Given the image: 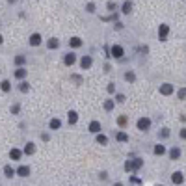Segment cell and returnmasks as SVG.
<instances>
[{
	"label": "cell",
	"instance_id": "cell-1",
	"mask_svg": "<svg viewBox=\"0 0 186 186\" xmlns=\"http://www.w3.org/2000/svg\"><path fill=\"white\" fill-rule=\"evenodd\" d=\"M123 47L121 45H114L112 47V50H110V58H115V60H121L123 58Z\"/></svg>",
	"mask_w": 186,
	"mask_h": 186
},
{
	"label": "cell",
	"instance_id": "cell-2",
	"mask_svg": "<svg viewBox=\"0 0 186 186\" xmlns=\"http://www.w3.org/2000/svg\"><path fill=\"white\" fill-rule=\"evenodd\" d=\"M142 166H143V162L140 160V158H138V160H134V162H130V160H128V162H125V169H127V171H132V169H140Z\"/></svg>",
	"mask_w": 186,
	"mask_h": 186
},
{
	"label": "cell",
	"instance_id": "cell-3",
	"mask_svg": "<svg viewBox=\"0 0 186 186\" xmlns=\"http://www.w3.org/2000/svg\"><path fill=\"white\" fill-rule=\"evenodd\" d=\"M168 34H169V26L168 24H160V28H158V37H160V41H166Z\"/></svg>",
	"mask_w": 186,
	"mask_h": 186
},
{
	"label": "cell",
	"instance_id": "cell-4",
	"mask_svg": "<svg viewBox=\"0 0 186 186\" xmlns=\"http://www.w3.org/2000/svg\"><path fill=\"white\" fill-rule=\"evenodd\" d=\"M149 127H151V119H147V117L138 119V128H140V130H147Z\"/></svg>",
	"mask_w": 186,
	"mask_h": 186
},
{
	"label": "cell",
	"instance_id": "cell-5",
	"mask_svg": "<svg viewBox=\"0 0 186 186\" xmlns=\"http://www.w3.org/2000/svg\"><path fill=\"white\" fill-rule=\"evenodd\" d=\"M65 65H74L77 63V54H73V52H69V54H65Z\"/></svg>",
	"mask_w": 186,
	"mask_h": 186
},
{
	"label": "cell",
	"instance_id": "cell-6",
	"mask_svg": "<svg viewBox=\"0 0 186 186\" xmlns=\"http://www.w3.org/2000/svg\"><path fill=\"white\" fill-rule=\"evenodd\" d=\"M91 63H93L91 56H84V58L80 60V65H82V69H89V67H91Z\"/></svg>",
	"mask_w": 186,
	"mask_h": 186
},
{
	"label": "cell",
	"instance_id": "cell-7",
	"mask_svg": "<svg viewBox=\"0 0 186 186\" xmlns=\"http://www.w3.org/2000/svg\"><path fill=\"white\" fill-rule=\"evenodd\" d=\"M89 132L99 134V132H101V123H99V121H91V123H89Z\"/></svg>",
	"mask_w": 186,
	"mask_h": 186
},
{
	"label": "cell",
	"instance_id": "cell-8",
	"mask_svg": "<svg viewBox=\"0 0 186 186\" xmlns=\"http://www.w3.org/2000/svg\"><path fill=\"white\" fill-rule=\"evenodd\" d=\"M160 93L162 95H171V93H173V86H171V84H162L160 86Z\"/></svg>",
	"mask_w": 186,
	"mask_h": 186
},
{
	"label": "cell",
	"instance_id": "cell-9",
	"mask_svg": "<svg viewBox=\"0 0 186 186\" xmlns=\"http://www.w3.org/2000/svg\"><path fill=\"white\" fill-rule=\"evenodd\" d=\"M171 181H173L175 184H182L184 177H182V173H179V171H177V173H173V175H171Z\"/></svg>",
	"mask_w": 186,
	"mask_h": 186
},
{
	"label": "cell",
	"instance_id": "cell-10",
	"mask_svg": "<svg viewBox=\"0 0 186 186\" xmlns=\"http://www.w3.org/2000/svg\"><path fill=\"white\" fill-rule=\"evenodd\" d=\"M30 45H32V47L41 45V36H39V34H34V36L30 37Z\"/></svg>",
	"mask_w": 186,
	"mask_h": 186
},
{
	"label": "cell",
	"instance_id": "cell-11",
	"mask_svg": "<svg viewBox=\"0 0 186 186\" xmlns=\"http://www.w3.org/2000/svg\"><path fill=\"white\" fill-rule=\"evenodd\" d=\"M17 173H19L20 177H28V175H30V168H28V166H20V168L17 169Z\"/></svg>",
	"mask_w": 186,
	"mask_h": 186
},
{
	"label": "cell",
	"instance_id": "cell-12",
	"mask_svg": "<svg viewBox=\"0 0 186 186\" xmlns=\"http://www.w3.org/2000/svg\"><path fill=\"white\" fill-rule=\"evenodd\" d=\"M67 119H69V123H71V125H74V123L78 121V114H77V112H69V114H67Z\"/></svg>",
	"mask_w": 186,
	"mask_h": 186
},
{
	"label": "cell",
	"instance_id": "cell-13",
	"mask_svg": "<svg viewBox=\"0 0 186 186\" xmlns=\"http://www.w3.org/2000/svg\"><path fill=\"white\" fill-rule=\"evenodd\" d=\"M24 153H26V155H34V153H36V145H34V143H26Z\"/></svg>",
	"mask_w": 186,
	"mask_h": 186
},
{
	"label": "cell",
	"instance_id": "cell-14",
	"mask_svg": "<svg viewBox=\"0 0 186 186\" xmlns=\"http://www.w3.org/2000/svg\"><path fill=\"white\" fill-rule=\"evenodd\" d=\"M15 77L19 78V80H23L24 77H26V69H23V67H19L17 71H15Z\"/></svg>",
	"mask_w": 186,
	"mask_h": 186
},
{
	"label": "cell",
	"instance_id": "cell-15",
	"mask_svg": "<svg viewBox=\"0 0 186 186\" xmlns=\"http://www.w3.org/2000/svg\"><path fill=\"white\" fill-rule=\"evenodd\" d=\"M169 156L173 158V160H175V158H179V156H181V149H179V147H173V149L169 151Z\"/></svg>",
	"mask_w": 186,
	"mask_h": 186
},
{
	"label": "cell",
	"instance_id": "cell-16",
	"mask_svg": "<svg viewBox=\"0 0 186 186\" xmlns=\"http://www.w3.org/2000/svg\"><path fill=\"white\" fill-rule=\"evenodd\" d=\"M130 11H132V2L127 0V2L123 4V13H130Z\"/></svg>",
	"mask_w": 186,
	"mask_h": 186
},
{
	"label": "cell",
	"instance_id": "cell-17",
	"mask_svg": "<svg viewBox=\"0 0 186 186\" xmlns=\"http://www.w3.org/2000/svg\"><path fill=\"white\" fill-rule=\"evenodd\" d=\"M58 39H49V43H47V47H49L50 50H54V49H58Z\"/></svg>",
	"mask_w": 186,
	"mask_h": 186
},
{
	"label": "cell",
	"instance_id": "cell-18",
	"mask_svg": "<svg viewBox=\"0 0 186 186\" xmlns=\"http://www.w3.org/2000/svg\"><path fill=\"white\" fill-rule=\"evenodd\" d=\"M97 143H101V145H106L108 143V138L104 134H97Z\"/></svg>",
	"mask_w": 186,
	"mask_h": 186
},
{
	"label": "cell",
	"instance_id": "cell-19",
	"mask_svg": "<svg viewBox=\"0 0 186 186\" xmlns=\"http://www.w3.org/2000/svg\"><path fill=\"white\" fill-rule=\"evenodd\" d=\"M9 156L13 158V160H19V158H20V151L19 149H11L9 151Z\"/></svg>",
	"mask_w": 186,
	"mask_h": 186
},
{
	"label": "cell",
	"instance_id": "cell-20",
	"mask_svg": "<svg viewBox=\"0 0 186 186\" xmlns=\"http://www.w3.org/2000/svg\"><path fill=\"white\" fill-rule=\"evenodd\" d=\"M69 45H71V47H80V45H82V39H80V37H71Z\"/></svg>",
	"mask_w": 186,
	"mask_h": 186
},
{
	"label": "cell",
	"instance_id": "cell-21",
	"mask_svg": "<svg viewBox=\"0 0 186 186\" xmlns=\"http://www.w3.org/2000/svg\"><path fill=\"white\" fill-rule=\"evenodd\" d=\"M4 173L8 175V177H13V175H15V169H13L11 166H6V168H4Z\"/></svg>",
	"mask_w": 186,
	"mask_h": 186
},
{
	"label": "cell",
	"instance_id": "cell-22",
	"mask_svg": "<svg viewBox=\"0 0 186 186\" xmlns=\"http://www.w3.org/2000/svg\"><path fill=\"white\" fill-rule=\"evenodd\" d=\"M60 125H61V123H60V119H52L49 127H50L52 130H56V128H60Z\"/></svg>",
	"mask_w": 186,
	"mask_h": 186
},
{
	"label": "cell",
	"instance_id": "cell-23",
	"mask_svg": "<svg viewBox=\"0 0 186 186\" xmlns=\"http://www.w3.org/2000/svg\"><path fill=\"white\" fill-rule=\"evenodd\" d=\"M177 97H179V101H184V99H186V88H182V89H179V93H177Z\"/></svg>",
	"mask_w": 186,
	"mask_h": 186
},
{
	"label": "cell",
	"instance_id": "cell-24",
	"mask_svg": "<svg viewBox=\"0 0 186 186\" xmlns=\"http://www.w3.org/2000/svg\"><path fill=\"white\" fill-rule=\"evenodd\" d=\"M164 153H166V147L164 145H156L155 147V155H164Z\"/></svg>",
	"mask_w": 186,
	"mask_h": 186
},
{
	"label": "cell",
	"instance_id": "cell-25",
	"mask_svg": "<svg viewBox=\"0 0 186 186\" xmlns=\"http://www.w3.org/2000/svg\"><path fill=\"white\" fill-rule=\"evenodd\" d=\"M104 110H106V112L114 110V101H106V102H104Z\"/></svg>",
	"mask_w": 186,
	"mask_h": 186
},
{
	"label": "cell",
	"instance_id": "cell-26",
	"mask_svg": "<svg viewBox=\"0 0 186 186\" xmlns=\"http://www.w3.org/2000/svg\"><path fill=\"white\" fill-rule=\"evenodd\" d=\"M125 80H127V82H134V80H136V74H134V73H127V74H125Z\"/></svg>",
	"mask_w": 186,
	"mask_h": 186
},
{
	"label": "cell",
	"instance_id": "cell-27",
	"mask_svg": "<svg viewBox=\"0 0 186 186\" xmlns=\"http://www.w3.org/2000/svg\"><path fill=\"white\" fill-rule=\"evenodd\" d=\"M19 89H20V91H23V93H26V91H28V84H26V82H20V84H19Z\"/></svg>",
	"mask_w": 186,
	"mask_h": 186
},
{
	"label": "cell",
	"instance_id": "cell-28",
	"mask_svg": "<svg viewBox=\"0 0 186 186\" xmlns=\"http://www.w3.org/2000/svg\"><path fill=\"white\" fill-rule=\"evenodd\" d=\"M0 88H2V91H9V88H11V86H9V82H8V80H4L2 84H0Z\"/></svg>",
	"mask_w": 186,
	"mask_h": 186
},
{
	"label": "cell",
	"instance_id": "cell-29",
	"mask_svg": "<svg viewBox=\"0 0 186 186\" xmlns=\"http://www.w3.org/2000/svg\"><path fill=\"white\" fill-rule=\"evenodd\" d=\"M127 140H128V136H127L125 132H119V134H117V142H127Z\"/></svg>",
	"mask_w": 186,
	"mask_h": 186
},
{
	"label": "cell",
	"instance_id": "cell-30",
	"mask_svg": "<svg viewBox=\"0 0 186 186\" xmlns=\"http://www.w3.org/2000/svg\"><path fill=\"white\" fill-rule=\"evenodd\" d=\"M24 61H26V60H24V56H17V58H15V63H17V65H23Z\"/></svg>",
	"mask_w": 186,
	"mask_h": 186
},
{
	"label": "cell",
	"instance_id": "cell-31",
	"mask_svg": "<svg viewBox=\"0 0 186 186\" xmlns=\"http://www.w3.org/2000/svg\"><path fill=\"white\" fill-rule=\"evenodd\" d=\"M117 123H119L121 127H125V125H127V117H125V115H121V117L117 119Z\"/></svg>",
	"mask_w": 186,
	"mask_h": 186
},
{
	"label": "cell",
	"instance_id": "cell-32",
	"mask_svg": "<svg viewBox=\"0 0 186 186\" xmlns=\"http://www.w3.org/2000/svg\"><path fill=\"white\" fill-rule=\"evenodd\" d=\"M88 11H89V13H93V11H95V4H93V2H89V4H88Z\"/></svg>",
	"mask_w": 186,
	"mask_h": 186
},
{
	"label": "cell",
	"instance_id": "cell-33",
	"mask_svg": "<svg viewBox=\"0 0 186 186\" xmlns=\"http://www.w3.org/2000/svg\"><path fill=\"white\" fill-rule=\"evenodd\" d=\"M160 134H162V138H168V136H169V128H162Z\"/></svg>",
	"mask_w": 186,
	"mask_h": 186
},
{
	"label": "cell",
	"instance_id": "cell-34",
	"mask_svg": "<svg viewBox=\"0 0 186 186\" xmlns=\"http://www.w3.org/2000/svg\"><path fill=\"white\" fill-rule=\"evenodd\" d=\"M108 9L112 11V13H115V11H114V9H115V4H114V2H108Z\"/></svg>",
	"mask_w": 186,
	"mask_h": 186
},
{
	"label": "cell",
	"instance_id": "cell-35",
	"mask_svg": "<svg viewBox=\"0 0 186 186\" xmlns=\"http://www.w3.org/2000/svg\"><path fill=\"white\" fill-rule=\"evenodd\" d=\"M108 91L114 93V91H115V86H114V84H108Z\"/></svg>",
	"mask_w": 186,
	"mask_h": 186
},
{
	"label": "cell",
	"instance_id": "cell-36",
	"mask_svg": "<svg viewBox=\"0 0 186 186\" xmlns=\"http://www.w3.org/2000/svg\"><path fill=\"white\" fill-rule=\"evenodd\" d=\"M11 112L17 114V112H19V104H13V106H11Z\"/></svg>",
	"mask_w": 186,
	"mask_h": 186
},
{
	"label": "cell",
	"instance_id": "cell-37",
	"mask_svg": "<svg viewBox=\"0 0 186 186\" xmlns=\"http://www.w3.org/2000/svg\"><path fill=\"white\" fill-rule=\"evenodd\" d=\"M73 80L77 82V84H82V78H80V77H77V74H74V77H73Z\"/></svg>",
	"mask_w": 186,
	"mask_h": 186
},
{
	"label": "cell",
	"instance_id": "cell-38",
	"mask_svg": "<svg viewBox=\"0 0 186 186\" xmlns=\"http://www.w3.org/2000/svg\"><path fill=\"white\" fill-rule=\"evenodd\" d=\"M117 102H125V95H117Z\"/></svg>",
	"mask_w": 186,
	"mask_h": 186
},
{
	"label": "cell",
	"instance_id": "cell-39",
	"mask_svg": "<svg viewBox=\"0 0 186 186\" xmlns=\"http://www.w3.org/2000/svg\"><path fill=\"white\" fill-rule=\"evenodd\" d=\"M181 138H182V140H186V128L181 130Z\"/></svg>",
	"mask_w": 186,
	"mask_h": 186
},
{
	"label": "cell",
	"instance_id": "cell-40",
	"mask_svg": "<svg viewBox=\"0 0 186 186\" xmlns=\"http://www.w3.org/2000/svg\"><path fill=\"white\" fill-rule=\"evenodd\" d=\"M114 186H123V184H121V182H117V184H114Z\"/></svg>",
	"mask_w": 186,
	"mask_h": 186
},
{
	"label": "cell",
	"instance_id": "cell-41",
	"mask_svg": "<svg viewBox=\"0 0 186 186\" xmlns=\"http://www.w3.org/2000/svg\"><path fill=\"white\" fill-rule=\"evenodd\" d=\"M8 2H9V4H13V2H15V0H8Z\"/></svg>",
	"mask_w": 186,
	"mask_h": 186
},
{
	"label": "cell",
	"instance_id": "cell-42",
	"mask_svg": "<svg viewBox=\"0 0 186 186\" xmlns=\"http://www.w3.org/2000/svg\"><path fill=\"white\" fill-rule=\"evenodd\" d=\"M0 45H2V36H0Z\"/></svg>",
	"mask_w": 186,
	"mask_h": 186
}]
</instances>
